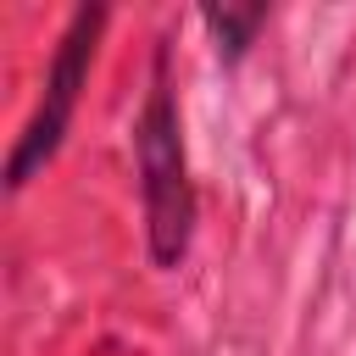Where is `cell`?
<instances>
[{
  "label": "cell",
  "mask_w": 356,
  "mask_h": 356,
  "mask_svg": "<svg viewBox=\"0 0 356 356\" xmlns=\"http://www.w3.org/2000/svg\"><path fill=\"white\" fill-rule=\"evenodd\" d=\"M100 28H106V11H100V6H78V11H72L67 33H61V44H56V61H50V72H44V95H39L28 128L17 134V150H11V161H6V184H11V189H22V184L56 156V145H61V134H67V122H72L78 89H83V78H89Z\"/></svg>",
  "instance_id": "obj_2"
},
{
  "label": "cell",
  "mask_w": 356,
  "mask_h": 356,
  "mask_svg": "<svg viewBox=\"0 0 356 356\" xmlns=\"http://www.w3.org/2000/svg\"><path fill=\"white\" fill-rule=\"evenodd\" d=\"M139 178H145V228H150V256L172 267L189 250L195 228V184L184 161V134H178V106L167 83V50H156L150 72V100L139 111Z\"/></svg>",
  "instance_id": "obj_1"
},
{
  "label": "cell",
  "mask_w": 356,
  "mask_h": 356,
  "mask_svg": "<svg viewBox=\"0 0 356 356\" xmlns=\"http://www.w3.org/2000/svg\"><path fill=\"white\" fill-rule=\"evenodd\" d=\"M261 17H267L261 6H211V11H206V22L217 28V39L228 44V56H239V50L250 44V33L261 28Z\"/></svg>",
  "instance_id": "obj_3"
}]
</instances>
